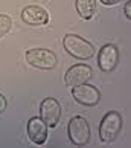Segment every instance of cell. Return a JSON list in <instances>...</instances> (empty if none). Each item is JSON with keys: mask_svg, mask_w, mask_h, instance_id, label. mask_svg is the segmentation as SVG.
Returning a JSON list of instances; mask_svg holds the SVG:
<instances>
[{"mask_svg": "<svg viewBox=\"0 0 131 148\" xmlns=\"http://www.w3.org/2000/svg\"><path fill=\"white\" fill-rule=\"evenodd\" d=\"M64 49L67 51L72 57L78 60H89L95 55V47L90 41H87L85 38L76 35V34H67L64 35L63 40Z\"/></svg>", "mask_w": 131, "mask_h": 148, "instance_id": "cell-1", "label": "cell"}, {"mask_svg": "<svg viewBox=\"0 0 131 148\" xmlns=\"http://www.w3.org/2000/svg\"><path fill=\"white\" fill-rule=\"evenodd\" d=\"M122 114L119 112H108L99 125V138L102 142H113L122 130Z\"/></svg>", "mask_w": 131, "mask_h": 148, "instance_id": "cell-2", "label": "cell"}, {"mask_svg": "<svg viewBox=\"0 0 131 148\" xmlns=\"http://www.w3.org/2000/svg\"><path fill=\"white\" fill-rule=\"evenodd\" d=\"M26 61L31 66H34L37 69H43V70H50L55 69L58 64L57 55L49 49H43V47H35V49H29L26 52Z\"/></svg>", "mask_w": 131, "mask_h": 148, "instance_id": "cell-3", "label": "cell"}, {"mask_svg": "<svg viewBox=\"0 0 131 148\" xmlns=\"http://www.w3.org/2000/svg\"><path fill=\"white\" fill-rule=\"evenodd\" d=\"M67 134L72 144L83 147L90 140V125L87 119L83 116H73L69 122L67 127Z\"/></svg>", "mask_w": 131, "mask_h": 148, "instance_id": "cell-4", "label": "cell"}, {"mask_svg": "<svg viewBox=\"0 0 131 148\" xmlns=\"http://www.w3.org/2000/svg\"><path fill=\"white\" fill-rule=\"evenodd\" d=\"M72 96L78 104L89 106V107H93L101 101L99 89L95 87V86H91V84H87V83L72 87Z\"/></svg>", "mask_w": 131, "mask_h": 148, "instance_id": "cell-5", "label": "cell"}, {"mask_svg": "<svg viewBox=\"0 0 131 148\" xmlns=\"http://www.w3.org/2000/svg\"><path fill=\"white\" fill-rule=\"evenodd\" d=\"M40 118L44 121L47 127L55 128L59 122V118H61V106L55 98H44V101L40 106Z\"/></svg>", "mask_w": 131, "mask_h": 148, "instance_id": "cell-6", "label": "cell"}, {"mask_svg": "<svg viewBox=\"0 0 131 148\" xmlns=\"http://www.w3.org/2000/svg\"><path fill=\"white\" fill-rule=\"evenodd\" d=\"M93 76V69L87 64H75L72 67H69V70L66 72L64 75V83L70 86V87H75V86H79V84H85L89 83Z\"/></svg>", "mask_w": 131, "mask_h": 148, "instance_id": "cell-7", "label": "cell"}, {"mask_svg": "<svg viewBox=\"0 0 131 148\" xmlns=\"http://www.w3.org/2000/svg\"><path fill=\"white\" fill-rule=\"evenodd\" d=\"M119 63V49L114 45H104L98 52V64L102 72H113Z\"/></svg>", "mask_w": 131, "mask_h": 148, "instance_id": "cell-8", "label": "cell"}, {"mask_svg": "<svg viewBox=\"0 0 131 148\" xmlns=\"http://www.w3.org/2000/svg\"><path fill=\"white\" fill-rule=\"evenodd\" d=\"M21 20L31 26H43L49 21V14L38 5H29L21 11Z\"/></svg>", "mask_w": 131, "mask_h": 148, "instance_id": "cell-9", "label": "cell"}, {"mask_svg": "<svg viewBox=\"0 0 131 148\" xmlns=\"http://www.w3.org/2000/svg\"><path fill=\"white\" fill-rule=\"evenodd\" d=\"M28 134L31 142L37 145H43L47 140V125L44 124V121L38 116L31 118L28 122Z\"/></svg>", "mask_w": 131, "mask_h": 148, "instance_id": "cell-10", "label": "cell"}, {"mask_svg": "<svg viewBox=\"0 0 131 148\" xmlns=\"http://www.w3.org/2000/svg\"><path fill=\"white\" fill-rule=\"evenodd\" d=\"M96 9V0H76V11L79 17L84 20H90Z\"/></svg>", "mask_w": 131, "mask_h": 148, "instance_id": "cell-11", "label": "cell"}, {"mask_svg": "<svg viewBox=\"0 0 131 148\" xmlns=\"http://www.w3.org/2000/svg\"><path fill=\"white\" fill-rule=\"evenodd\" d=\"M12 26V18L6 14H0V38L6 37Z\"/></svg>", "mask_w": 131, "mask_h": 148, "instance_id": "cell-12", "label": "cell"}, {"mask_svg": "<svg viewBox=\"0 0 131 148\" xmlns=\"http://www.w3.org/2000/svg\"><path fill=\"white\" fill-rule=\"evenodd\" d=\"M6 107H8V101H6V98H5L2 93H0V113H3L5 110H6Z\"/></svg>", "mask_w": 131, "mask_h": 148, "instance_id": "cell-13", "label": "cell"}, {"mask_svg": "<svg viewBox=\"0 0 131 148\" xmlns=\"http://www.w3.org/2000/svg\"><path fill=\"white\" fill-rule=\"evenodd\" d=\"M125 15H127V18L131 20V2L125 3Z\"/></svg>", "mask_w": 131, "mask_h": 148, "instance_id": "cell-14", "label": "cell"}, {"mask_svg": "<svg viewBox=\"0 0 131 148\" xmlns=\"http://www.w3.org/2000/svg\"><path fill=\"white\" fill-rule=\"evenodd\" d=\"M119 2H122V0H101V3L107 5V6H111V5H117Z\"/></svg>", "mask_w": 131, "mask_h": 148, "instance_id": "cell-15", "label": "cell"}]
</instances>
